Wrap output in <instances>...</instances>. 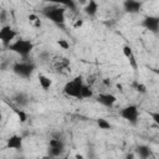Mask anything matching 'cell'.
<instances>
[{"label": "cell", "instance_id": "10", "mask_svg": "<svg viewBox=\"0 0 159 159\" xmlns=\"http://www.w3.org/2000/svg\"><path fill=\"white\" fill-rule=\"evenodd\" d=\"M122 51H123V55L125 56V58L128 60L129 66H130L134 71H137V68H138V62H137V60H135V55H134L132 47H130L129 45H124V46L122 47Z\"/></svg>", "mask_w": 159, "mask_h": 159}, {"label": "cell", "instance_id": "33", "mask_svg": "<svg viewBox=\"0 0 159 159\" xmlns=\"http://www.w3.org/2000/svg\"><path fill=\"white\" fill-rule=\"evenodd\" d=\"M117 87H118L120 91H123V89H122V88H123V87H122V84H119V83H118V84H117Z\"/></svg>", "mask_w": 159, "mask_h": 159}, {"label": "cell", "instance_id": "16", "mask_svg": "<svg viewBox=\"0 0 159 159\" xmlns=\"http://www.w3.org/2000/svg\"><path fill=\"white\" fill-rule=\"evenodd\" d=\"M12 108H14V112L16 113V116H17L20 123H25V122L29 119V116H27V113H26L24 109H21L20 107H12Z\"/></svg>", "mask_w": 159, "mask_h": 159}, {"label": "cell", "instance_id": "13", "mask_svg": "<svg viewBox=\"0 0 159 159\" xmlns=\"http://www.w3.org/2000/svg\"><path fill=\"white\" fill-rule=\"evenodd\" d=\"M83 11H84V14L88 15V16H94V15L97 14V11H98V2L94 1V0H89V1L87 2V5L84 6Z\"/></svg>", "mask_w": 159, "mask_h": 159}, {"label": "cell", "instance_id": "28", "mask_svg": "<svg viewBox=\"0 0 159 159\" xmlns=\"http://www.w3.org/2000/svg\"><path fill=\"white\" fill-rule=\"evenodd\" d=\"M0 21H1L2 26H4V25H5L4 22L6 21V11H5V10H1V12H0Z\"/></svg>", "mask_w": 159, "mask_h": 159}, {"label": "cell", "instance_id": "31", "mask_svg": "<svg viewBox=\"0 0 159 159\" xmlns=\"http://www.w3.org/2000/svg\"><path fill=\"white\" fill-rule=\"evenodd\" d=\"M75 158H76V159H84L82 154H76V155H75Z\"/></svg>", "mask_w": 159, "mask_h": 159}, {"label": "cell", "instance_id": "24", "mask_svg": "<svg viewBox=\"0 0 159 159\" xmlns=\"http://www.w3.org/2000/svg\"><path fill=\"white\" fill-rule=\"evenodd\" d=\"M148 114H149L150 119H152L157 125H159V112H148Z\"/></svg>", "mask_w": 159, "mask_h": 159}, {"label": "cell", "instance_id": "4", "mask_svg": "<svg viewBox=\"0 0 159 159\" xmlns=\"http://www.w3.org/2000/svg\"><path fill=\"white\" fill-rule=\"evenodd\" d=\"M35 68H36L35 63L32 61H26V58H24L20 62H15L11 67L12 72L21 78H30L32 76Z\"/></svg>", "mask_w": 159, "mask_h": 159}, {"label": "cell", "instance_id": "7", "mask_svg": "<svg viewBox=\"0 0 159 159\" xmlns=\"http://www.w3.org/2000/svg\"><path fill=\"white\" fill-rule=\"evenodd\" d=\"M142 26L144 29H147L150 32H158V27H159V16H145L142 21Z\"/></svg>", "mask_w": 159, "mask_h": 159}, {"label": "cell", "instance_id": "37", "mask_svg": "<svg viewBox=\"0 0 159 159\" xmlns=\"http://www.w3.org/2000/svg\"><path fill=\"white\" fill-rule=\"evenodd\" d=\"M158 32H159V27H158Z\"/></svg>", "mask_w": 159, "mask_h": 159}, {"label": "cell", "instance_id": "23", "mask_svg": "<svg viewBox=\"0 0 159 159\" xmlns=\"http://www.w3.org/2000/svg\"><path fill=\"white\" fill-rule=\"evenodd\" d=\"M57 45H58L62 50H68V48H70V42H68L67 40H65V39L57 40Z\"/></svg>", "mask_w": 159, "mask_h": 159}, {"label": "cell", "instance_id": "30", "mask_svg": "<svg viewBox=\"0 0 159 159\" xmlns=\"http://www.w3.org/2000/svg\"><path fill=\"white\" fill-rule=\"evenodd\" d=\"M124 159H135V155L133 154V153H129V154H127L125 155V158Z\"/></svg>", "mask_w": 159, "mask_h": 159}, {"label": "cell", "instance_id": "9", "mask_svg": "<svg viewBox=\"0 0 159 159\" xmlns=\"http://www.w3.org/2000/svg\"><path fill=\"white\" fill-rule=\"evenodd\" d=\"M6 147L9 149H14V150H21L24 147V138L21 135L17 134H12L11 137L7 138L6 140Z\"/></svg>", "mask_w": 159, "mask_h": 159}, {"label": "cell", "instance_id": "38", "mask_svg": "<svg viewBox=\"0 0 159 159\" xmlns=\"http://www.w3.org/2000/svg\"><path fill=\"white\" fill-rule=\"evenodd\" d=\"M150 159H153V158H150Z\"/></svg>", "mask_w": 159, "mask_h": 159}, {"label": "cell", "instance_id": "19", "mask_svg": "<svg viewBox=\"0 0 159 159\" xmlns=\"http://www.w3.org/2000/svg\"><path fill=\"white\" fill-rule=\"evenodd\" d=\"M93 97V91L91 88L89 84H83V88H82V99H86V98H92Z\"/></svg>", "mask_w": 159, "mask_h": 159}, {"label": "cell", "instance_id": "29", "mask_svg": "<svg viewBox=\"0 0 159 159\" xmlns=\"http://www.w3.org/2000/svg\"><path fill=\"white\" fill-rule=\"evenodd\" d=\"M102 82H103V84H104L106 87H111V86H112V82H111L108 78H103Z\"/></svg>", "mask_w": 159, "mask_h": 159}, {"label": "cell", "instance_id": "22", "mask_svg": "<svg viewBox=\"0 0 159 159\" xmlns=\"http://www.w3.org/2000/svg\"><path fill=\"white\" fill-rule=\"evenodd\" d=\"M27 19H29V21H30L31 24H34L36 27H40V26H41V21H40V19H39L37 15H35V14H30Z\"/></svg>", "mask_w": 159, "mask_h": 159}, {"label": "cell", "instance_id": "21", "mask_svg": "<svg viewBox=\"0 0 159 159\" xmlns=\"http://www.w3.org/2000/svg\"><path fill=\"white\" fill-rule=\"evenodd\" d=\"M65 148H48V155L52 158H60L63 153Z\"/></svg>", "mask_w": 159, "mask_h": 159}, {"label": "cell", "instance_id": "2", "mask_svg": "<svg viewBox=\"0 0 159 159\" xmlns=\"http://www.w3.org/2000/svg\"><path fill=\"white\" fill-rule=\"evenodd\" d=\"M83 78L81 76H77L68 81L63 86V93L68 97L76 98V99H82V88H83Z\"/></svg>", "mask_w": 159, "mask_h": 159}, {"label": "cell", "instance_id": "26", "mask_svg": "<svg viewBox=\"0 0 159 159\" xmlns=\"http://www.w3.org/2000/svg\"><path fill=\"white\" fill-rule=\"evenodd\" d=\"M39 57L41 58V61H47V60H50V53H48L47 51H42V52L39 55Z\"/></svg>", "mask_w": 159, "mask_h": 159}, {"label": "cell", "instance_id": "32", "mask_svg": "<svg viewBox=\"0 0 159 159\" xmlns=\"http://www.w3.org/2000/svg\"><path fill=\"white\" fill-rule=\"evenodd\" d=\"M41 159H53V158H52V157H50V155L47 154V155H45V157H42Z\"/></svg>", "mask_w": 159, "mask_h": 159}, {"label": "cell", "instance_id": "1", "mask_svg": "<svg viewBox=\"0 0 159 159\" xmlns=\"http://www.w3.org/2000/svg\"><path fill=\"white\" fill-rule=\"evenodd\" d=\"M66 7L60 5H51L42 9V15L58 26H63L66 21Z\"/></svg>", "mask_w": 159, "mask_h": 159}, {"label": "cell", "instance_id": "15", "mask_svg": "<svg viewBox=\"0 0 159 159\" xmlns=\"http://www.w3.org/2000/svg\"><path fill=\"white\" fill-rule=\"evenodd\" d=\"M12 101L15 102L16 107H20V108L25 107V106L29 103V98H27V96H26L25 93H22V92L16 93V94L12 97Z\"/></svg>", "mask_w": 159, "mask_h": 159}, {"label": "cell", "instance_id": "35", "mask_svg": "<svg viewBox=\"0 0 159 159\" xmlns=\"http://www.w3.org/2000/svg\"><path fill=\"white\" fill-rule=\"evenodd\" d=\"M16 159H26V158H24V157H19V158H16Z\"/></svg>", "mask_w": 159, "mask_h": 159}, {"label": "cell", "instance_id": "20", "mask_svg": "<svg viewBox=\"0 0 159 159\" xmlns=\"http://www.w3.org/2000/svg\"><path fill=\"white\" fill-rule=\"evenodd\" d=\"M133 88H134L138 93H140V94H145V93H147V86H145L144 83H142V82L134 81V82H133Z\"/></svg>", "mask_w": 159, "mask_h": 159}, {"label": "cell", "instance_id": "8", "mask_svg": "<svg viewBox=\"0 0 159 159\" xmlns=\"http://www.w3.org/2000/svg\"><path fill=\"white\" fill-rule=\"evenodd\" d=\"M96 101H97L99 104L111 108V107H113L114 103L117 102V97H116L114 94H112V93H99V94L96 97Z\"/></svg>", "mask_w": 159, "mask_h": 159}, {"label": "cell", "instance_id": "5", "mask_svg": "<svg viewBox=\"0 0 159 159\" xmlns=\"http://www.w3.org/2000/svg\"><path fill=\"white\" fill-rule=\"evenodd\" d=\"M119 116L123 119H125L127 122H129L130 124L135 125L138 123V118H139V109L135 104H129L120 109Z\"/></svg>", "mask_w": 159, "mask_h": 159}, {"label": "cell", "instance_id": "11", "mask_svg": "<svg viewBox=\"0 0 159 159\" xmlns=\"http://www.w3.org/2000/svg\"><path fill=\"white\" fill-rule=\"evenodd\" d=\"M123 7L129 14H137L142 9V2L135 1V0H125L123 2Z\"/></svg>", "mask_w": 159, "mask_h": 159}, {"label": "cell", "instance_id": "18", "mask_svg": "<svg viewBox=\"0 0 159 159\" xmlns=\"http://www.w3.org/2000/svg\"><path fill=\"white\" fill-rule=\"evenodd\" d=\"M48 148H65V142L60 138H52L48 142Z\"/></svg>", "mask_w": 159, "mask_h": 159}, {"label": "cell", "instance_id": "27", "mask_svg": "<svg viewBox=\"0 0 159 159\" xmlns=\"http://www.w3.org/2000/svg\"><path fill=\"white\" fill-rule=\"evenodd\" d=\"M82 26H83V20H82V19L76 20L75 24H73V29H80V27H82Z\"/></svg>", "mask_w": 159, "mask_h": 159}, {"label": "cell", "instance_id": "12", "mask_svg": "<svg viewBox=\"0 0 159 159\" xmlns=\"http://www.w3.org/2000/svg\"><path fill=\"white\" fill-rule=\"evenodd\" d=\"M135 154L139 159H150L153 153H152V149L145 145V144H140V145H137L135 147Z\"/></svg>", "mask_w": 159, "mask_h": 159}, {"label": "cell", "instance_id": "6", "mask_svg": "<svg viewBox=\"0 0 159 159\" xmlns=\"http://www.w3.org/2000/svg\"><path fill=\"white\" fill-rule=\"evenodd\" d=\"M17 36V32L10 26V25H4V26H1V29H0V40H1V42H2V45L4 46H6V47H9L12 42V40H15V37Z\"/></svg>", "mask_w": 159, "mask_h": 159}, {"label": "cell", "instance_id": "17", "mask_svg": "<svg viewBox=\"0 0 159 159\" xmlns=\"http://www.w3.org/2000/svg\"><path fill=\"white\" fill-rule=\"evenodd\" d=\"M96 122H97V125L99 127V129H103V130H109V129H112V124H111L107 119H104V118H98Z\"/></svg>", "mask_w": 159, "mask_h": 159}, {"label": "cell", "instance_id": "25", "mask_svg": "<svg viewBox=\"0 0 159 159\" xmlns=\"http://www.w3.org/2000/svg\"><path fill=\"white\" fill-rule=\"evenodd\" d=\"M62 5L66 7V9H70V10H72V11H75L76 10V4L73 2V1H67V2H62Z\"/></svg>", "mask_w": 159, "mask_h": 159}, {"label": "cell", "instance_id": "36", "mask_svg": "<svg viewBox=\"0 0 159 159\" xmlns=\"http://www.w3.org/2000/svg\"><path fill=\"white\" fill-rule=\"evenodd\" d=\"M60 159H68L67 157H63V158H60Z\"/></svg>", "mask_w": 159, "mask_h": 159}, {"label": "cell", "instance_id": "3", "mask_svg": "<svg viewBox=\"0 0 159 159\" xmlns=\"http://www.w3.org/2000/svg\"><path fill=\"white\" fill-rule=\"evenodd\" d=\"M34 47H35V45H34V42L31 40H27V39H17L7 48L10 51L17 53L22 58H26L31 53V51L34 50Z\"/></svg>", "mask_w": 159, "mask_h": 159}, {"label": "cell", "instance_id": "14", "mask_svg": "<svg viewBox=\"0 0 159 159\" xmlns=\"http://www.w3.org/2000/svg\"><path fill=\"white\" fill-rule=\"evenodd\" d=\"M37 80H39V83H40V86H41L42 89L48 91V89L51 88V86H52V80H51L50 77H47L46 75L39 73V75H37Z\"/></svg>", "mask_w": 159, "mask_h": 159}, {"label": "cell", "instance_id": "34", "mask_svg": "<svg viewBox=\"0 0 159 159\" xmlns=\"http://www.w3.org/2000/svg\"><path fill=\"white\" fill-rule=\"evenodd\" d=\"M154 72H155V73H157V75L159 76V68H157V70H154Z\"/></svg>", "mask_w": 159, "mask_h": 159}]
</instances>
